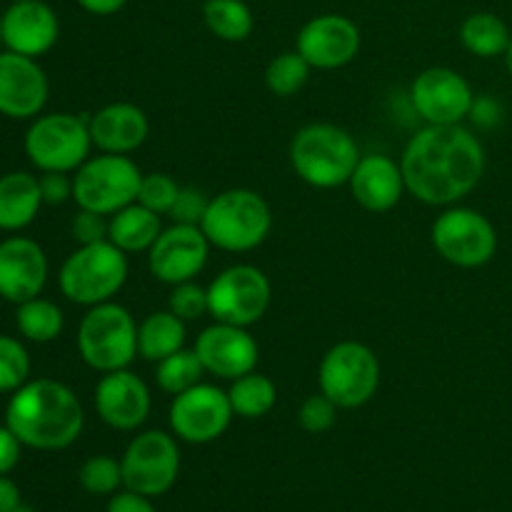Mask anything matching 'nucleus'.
Masks as SVG:
<instances>
[{
  "instance_id": "6",
  "label": "nucleus",
  "mask_w": 512,
  "mask_h": 512,
  "mask_svg": "<svg viewBox=\"0 0 512 512\" xmlns=\"http://www.w3.org/2000/svg\"><path fill=\"white\" fill-rule=\"evenodd\" d=\"M78 353L95 373L125 370L138 355V323L120 303L88 308L78 325Z\"/></svg>"
},
{
  "instance_id": "3",
  "label": "nucleus",
  "mask_w": 512,
  "mask_h": 512,
  "mask_svg": "<svg viewBox=\"0 0 512 512\" xmlns=\"http://www.w3.org/2000/svg\"><path fill=\"white\" fill-rule=\"evenodd\" d=\"M290 165L303 183L333 190L350 183L360 160L358 140L333 123H310L290 140Z\"/></svg>"
},
{
  "instance_id": "24",
  "label": "nucleus",
  "mask_w": 512,
  "mask_h": 512,
  "mask_svg": "<svg viewBox=\"0 0 512 512\" xmlns=\"http://www.w3.org/2000/svg\"><path fill=\"white\" fill-rule=\"evenodd\" d=\"M43 205L40 183L25 170H13L0 178V230L18 233L28 228Z\"/></svg>"
},
{
  "instance_id": "39",
  "label": "nucleus",
  "mask_w": 512,
  "mask_h": 512,
  "mask_svg": "<svg viewBox=\"0 0 512 512\" xmlns=\"http://www.w3.org/2000/svg\"><path fill=\"white\" fill-rule=\"evenodd\" d=\"M70 235L78 245H93L100 243V240H108V215L78 208V213L70 220Z\"/></svg>"
},
{
  "instance_id": "20",
  "label": "nucleus",
  "mask_w": 512,
  "mask_h": 512,
  "mask_svg": "<svg viewBox=\"0 0 512 512\" xmlns=\"http://www.w3.org/2000/svg\"><path fill=\"white\" fill-rule=\"evenodd\" d=\"M48 283V255L35 240L13 235L0 243V298L25 303L38 298Z\"/></svg>"
},
{
  "instance_id": "19",
  "label": "nucleus",
  "mask_w": 512,
  "mask_h": 512,
  "mask_svg": "<svg viewBox=\"0 0 512 512\" xmlns=\"http://www.w3.org/2000/svg\"><path fill=\"white\" fill-rule=\"evenodd\" d=\"M98 418L113 430H138L150 415V390L143 378L125 370L105 373L95 385Z\"/></svg>"
},
{
  "instance_id": "15",
  "label": "nucleus",
  "mask_w": 512,
  "mask_h": 512,
  "mask_svg": "<svg viewBox=\"0 0 512 512\" xmlns=\"http://www.w3.org/2000/svg\"><path fill=\"white\" fill-rule=\"evenodd\" d=\"M210 240L200 225H178L163 228L153 248L148 250V270L155 280L165 285H178L195 280L208 265Z\"/></svg>"
},
{
  "instance_id": "23",
  "label": "nucleus",
  "mask_w": 512,
  "mask_h": 512,
  "mask_svg": "<svg viewBox=\"0 0 512 512\" xmlns=\"http://www.w3.org/2000/svg\"><path fill=\"white\" fill-rule=\"evenodd\" d=\"M93 148L100 153L130 155L148 140L150 123L143 108L133 103L103 105L88 118Z\"/></svg>"
},
{
  "instance_id": "11",
  "label": "nucleus",
  "mask_w": 512,
  "mask_h": 512,
  "mask_svg": "<svg viewBox=\"0 0 512 512\" xmlns=\"http://www.w3.org/2000/svg\"><path fill=\"white\" fill-rule=\"evenodd\" d=\"M270 295L273 288L263 270L245 263L230 265L208 285V315L215 323L250 328L268 313Z\"/></svg>"
},
{
  "instance_id": "46",
  "label": "nucleus",
  "mask_w": 512,
  "mask_h": 512,
  "mask_svg": "<svg viewBox=\"0 0 512 512\" xmlns=\"http://www.w3.org/2000/svg\"><path fill=\"white\" fill-rule=\"evenodd\" d=\"M505 68H508V73H510V78H512V40H510V45H508V50H505Z\"/></svg>"
},
{
  "instance_id": "41",
  "label": "nucleus",
  "mask_w": 512,
  "mask_h": 512,
  "mask_svg": "<svg viewBox=\"0 0 512 512\" xmlns=\"http://www.w3.org/2000/svg\"><path fill=\"white\" fill-rule=\"evenodd\" d=\"M20 448H23V443L15 438L13 430L8 425H0V475H8L18 465Z\"/></svg>"
},
{
  "instance_id": "9",
  "label": "nucleus",
  "mask_w": 512,
  "mask_h": 512,
  "mask_svg": "<svg viewBox=\"0 0 512 512\" xmlns=\"http://www.w3.org/2000/svg\"><path fill=\"white\" fill-rule=\"evenodd\" d=\"M140 180L143 173L128 155H95L75 170L73 200L78 208L110 218L138 200Z\"/></svg>"
},
{
  "instance_id": "22",
  "label": "nucleus",
  "mask_w": 512,
  "mask_h": 512,
  "mask_svg": "<svg viewBox=\"0 0 512 512\" xmlns=\"http://www.w3.org/2000/svg\"><path fill=\"white\" fill-rule=\"evenodd\" d=\"M350 193L360 208L370 213H388L403 200L405 175L395 158L383 153L360 155L353 175H350Z\"/></svg>"
},
{
  "instance_id": "40",
  "label": "nucleus",
  "mask_w": 512,
  "mask_h": 512,
  "mask_svg": "<svg viewBox=\"0 0 512 512\" xmlns=\"http://www.w3.org/2000/svg\"><path fill=\"white\" fill-rule=\"evenodd\" d=\"M38 183L43 203L63 205L65 200L73 198V178H68V173H43Z\"/></svg>"
},
{
  "instance_id": "49",
  "label": "nucleus",
  "mask_w": 512,
  "mask_h": 512,
  "mask_svg": "<svg viewBox=\"0 0 512 512\" xmlns=\"http://www.w3.org/2000/svg\"><path fill=\"white\" fill-rule=\"evenodd\" d=\"M10 3H25V0H10Z\"/></svg>"
},
{
  "instance_id": "26",
  "label": "nucleus",
  "mask_w": 512,
  "mask_h": 512,
  "mask_svg": "<svg viewBox=\"0 0 512 512\" xmlns=\"http://www.w3.org/2000/svg\"><path fill=\"white\" fill-rule=\"evenodd\" d=\"M185 320L170 310H155L138 325V355L148 363H160L185 348Z\"/></svg>"
},
{
  "instance_id": "38",
  "label": "nucleus",
  "mask_w": 512,
  "mask_h": 512,
  "mask_svg": "<svg viewBox=\"0 0 512 512\" xmlns=\"http://www.w3.org/2000/svg\"><path fill=\"white\" fill-rule=\"evenodd\" d=\"M208 203L210 200L205 198L203 190L185 185V188H180L168 218L178 225H200L205 218V210H208Z\"/></svg>"
},
{
  "instance_id": "10",
  "label": "nucleus",
  "mask_w": 512,
  "mask_h": 512,
  "mask_svg": "<svg viewBox=\"0 0 512 512\" xmlns=\"http://www.w3.org/2000/svg\"><path fill=\"white\" fill-rule=\"evenodd\" d=\"M433 248L443 260L458 268H483L495 258L498 233L480 210L450 205L430 228Z\"/></svg>"
},
{
  "instance_id": "45",
  "label": "nucleus",
  "mask_w": 512,
  "mask_h": 512,
  "mask_svg": "<svg viewBox=\"0 0 512 512\" xmlns=\"http://www.w3.org/2000/svg\"><path fill=\"white\" fill-rule=\"evenodd\" d=\"M125 3H128V0H78L80 8L88 10V13L93 15H113L118 13V10H123Z\"/></svg>"
},
{
  "instance_id": "47",
  "label": "nucleus",
  "mask_w": 512,
  "mask_h": 512,
  "mask_svg": "<svg viewBox=\"0 0 512 512\" xmlns=\"http://www.w3.org/2000/svg\"><path fill=\"white\" fill-rule=\"evenodd\" d=\"M10 512H35V510L28 508V505H18V508H13Z\"/></svg>"
},
{
  "instance_id": "32",
  "label": "nucleus",
  "mask_w": 512,
  "mask_h": 512,
  "mask_svg": "<svg viewBox=\"0 0 512 512\" xmlns=\"http://www.w3.org/2000/svg\"><path fill=\"white\" fill-rule=\"evenodd\" d=\"M310 70H313V65L298 50L280 53L265 68V88L278 95V98H290V95L300 93L305 88Z\"/></svg>"
},
{
  "instance_id": "21",
  "label": "nucleus",
  "mask_w": 512,
  "mask_h": 512,
  "mask_svg": "<svg viewBox=\"0 0 512 512\" xmlns=\"http://www.w3.org/2000/svg\"><path fill=\"white\" fill-rule=\"evenodd\" d=\"M58 15L43 0L13 3L3 13V43L13 53L40 58L58 43Z\"/></svg>"
},
{
  "instance_id": "37",
  "label": "nucleus",
  "mask_w": 512,
  "mask_h": 512,
  "mask_svg": "<svg viewBox=\"0 0 512 512\" xmlns=\"http://www.w3.org/2000/svg\"><path fill=\"white\" fill-rule=\"evenodd\" d=\"M338 405L328 398L325 393H315L310 398L303 400L298 410V423L305 433L320 435L328 433L335 425V418H338Z\"/></svg>"
},
{
  "instance_id": "16",
  "label": "nucleus",
  "mask_w": 512,
  "mask_h": 512,
  "mask_svg": "<svg viewBox=\"0 0 512 512\" xmlns=\"http://www.w3.org/2000/svg\"><path fill=\"white\" fill-rule=\"evenodd\" d=\"M295 50L318 70L345 68L360 50V28L345 15H318L300 28Z\"/></svg>"
},
{
  "instance_id": "44",
  "label": "nucleus",
  "mask_w": 512,
  "mask_h": 512,
  "mask_svg": "<svg viewBox=\"0 0 512 512\" xmlns=\"http://www.w3.org/2000/svg\"><path fill=\"white\" fill-rule=\"evenodd\" d=\"M20 505V490L10 478L0 475V512H10Z\"/></svg>"
},
{
  "instance_id": "27",
  "label": "nucleus",
  "mask_w": 512,
  "mask_h": 512,
  "mask_svg": "<svg viewBox=\"0 0 512 512\" xmlns=\"http://www.w3.org/2000/svg\"><path fill=\"white\" fill-rule=\"evenodd\" d=\"M512 33L503 18L495 13H473L460 25V43L475 58H498L505 55Z\"/></svg>"
},
{
  "instance_id": "8",
  "label": "nucleus",
  "mask_w": 512,
  "mask_h": 512,
  "mask_svg": "<svg viewBox=\"0 0 512 512\" xmlns=\"http://www.w3.org/2000/svg\"><path fill=\"white\" fill-rule=\"evenodd\" d=\"M320 393L338 408H363L380 388V360L358 340H343L323 355L318 368Z\"/></svg>"
},
{
  "instance_id": "33",
  "label": "nucleus",
  "mask_w": 512,
  "mask_h": 512,
  "mask_svg": "<svg viewBox=\"0 0 512 512\" xmlns=\"http://www.w3.org/2000/svg\"><path fill=\"white\" fill-rule=\"evenodd\" d=\"M30 378V355L20 340L0 335V393H15Z\"/></svg>"
},
{
  "instance_id": "48",
  "label": "nucleus",
  "mask_w": 512,
  "mask_h": 512,
  "mask_svg": "<svg viewBox=\"0 0 512 512\" xmlns=\"http://www.w3.org/2000/svg\"><path fill=\"white\" fill-rule=\"evenodd\" d=\"M3 15H0V48H3Z\"/></svg>"
},
{
  "instance_id": "7",
  "label": "nucleus",
  "mask_w": 512,
  "mask_h": 512,
  "mask_svg": "<svg viewBox=\"0 0 512 512\" xmlns=\"http://www.w3.org/2000/svg\"><path fill=\"white\" fill-rule=\"evenodd\" d=\"M23 148L43 173H75L93 148L88 118L73 113L38 115L25 133Z\"/></svg>"
},
{
  "instance_id": "31",
  "label": "nucleus",
  "mask_w": 512,
  "mask_h": 512,
  "mask_svg": "<svg viewBox=\"0 0 512 512\" xmlns=\"http://www.w3.org/2000/svg\"><path fill=\"white\" fill-rule=\"evenodd\" d=\"M158 365V370H155V380H158V388L163 390V393L168 395H180L185 393V390H190L193 385L203 383V375H205V368L203 363H200L198 353L188 348L178 350V353L168 355V358H163Z\"/></svg>"
},
{
  "instance_id": "34",
  "label": "nucleus",
  "mask_w": 512,
  "mask_h": 512,
  "mask_svg": "<svg viewBox=\"0 0 512 512\" xmlns=\"http://www.w3.org/2000/svg\"><path fill=\"white\" fill-rule=\"evenodd\" d=\"M78 480L90 495H113L123 485V468L110 455H93L83 463Z\"/></svg>"
},
{
  "instance_id": "17",
  "label": "nucleus",
  "mask_w": 512,
  "mask_h": 512,
  "mask_svg": "<svg viewBox=\"0 0 512 512\" xmlns=\"http://www.w3.org/2000/svg\"><path fill=\"white\" fill-rule=\"evenodd\" d=\"M50 83L38 60L5 50L0 53V115L30 120L43 113Z\"/></svg>"
},
{
  "instance_id": "43",
  "label": "nucleus",
  "mask_w": 512,
  "mask_h": 512,
  "mask_svg": "<svg viewBox=\"0 0 512 512\" xmlns=\"http://www.w3.org/2000/svg\"><path fill=\"white\" fill-rule=\"evenodd\" d=\"M108 512H155V508L150 505V500L145 495L125 490V493H118L110 498Z\"/></svg>"
},
{
  "instance_id": "13",
  "label": "nucleus",
  "mask_w": 512,
  "mask_h": 512,
  "mask_svg": "<svg viewBox=\"0 0 512 512\" xmlns=\"http://www.w3.org/2000/svg\"><path fill=\"white\" fill-rule=\"evenodd\" d=\"M233 405L218 385L198 383L185 393L175 395L168 420L173 435L190 445H205L218 440L233 420Z\"/></svg>"
},
{
  "instance_id": "5",
  "label": "nucleus",
  "mask_w": 512,
  "mask_h": 512,
  "mask_svg": "<svg viewBox=\"0 0 512 512\" xmlns=\"http://www.w3.org/2000/svg\"><path fill=\"white\" fill-rule=\"evenodd\" d=\"M128 253L115 248L110 240L93 245H80L75 253L65 258L58 273L60 293L75 305L108 303L128 280Z\"/></svg>"
},
{
  "instance_id": "42",
  "label": "nucleus",
  "mask_w": 512,
  "mask_h": 512,
  "mask_svg": "<svg viewBox=\"0 0 512 512\" xmlns=\"http://www.w3.org/2000/svg\"><path fill=\"white\" fill-rule=\"evenodd\" d=\"M503 118V108H500L498 100L493 98H475L473 108H470V120L480 128H493Z\"/></svg>"
},
{
  "instance_id": "35",
  "label": "nucleus",
  "mask_w": 512,
  "mask_h": 512,
  "mask_svg": "<svg viewBox=\"0 0 512 512\" xmlns=\"http://www.w3.org/2000/svg\"><path fill=\"white\" fill-rule=\"evenodd\" d=\"M180 193V185L165 173H148L143 175L138 188V200L135 203L145 205L148 210L158 215H168L173 208L175 198Z\"/></svg>"
},
{
  "instance_id": "14",
  "label": "nucleus",
  "mask_w": 512,
  "mask_h": 512,
  "mask_svg": "<svg viewBox=\"0 0 512 512\" xmlns=\"http://www.w3.org/2000/svg\"><path fill=\"white\" fill-rule=\"evenodd\" d=\"M410 103L425 125H460L470 118L475 93L458 70L428 68L410 85Z\"/></svg>"
},
{
  "instance_id": "36",
  "label": "nucleus",
  "mask_w": 512,
  "mask_h": 512,
  "mask_svg": "<svg viewBox=\"0 0 512 512\" xmlns=\"http://www.w3.org/2000/svg\"><path fill=\"white\" fill-rule=\"evenodd\" d=\"M168 310L178 315L180 320H185V323L203 318L208 313V288L198 285L195 280L173 285L168 298Z\"/></svg>"
},
{
  "instance_id": "2",
  "label": "nucleus",
  "mask_w": 512,
  "mask_h": 512,
  "mask_svg": "<svg viewBox=\"0 0 512 512\" xmlns=\"http://www.w3.org/2000/svg\"><path fill=\"white\" fill-rule=\"evenodd\" d=\"M5 425L33 450H63L80 438L83 405L65 383L50 378L28 380L10 395Z\"/></svg>"
},
{
  "instance_id": "29",
  "label": "nucleus",
  "mask_w": 512,
  "mask_h": 512,
  "mask_svg": "<svg viewBox=\"0 0 512 512\" xmlns=\"http://www.w3.org/2000/svg\"><path fill=\"white\" fill-rule=\"evenodd\" d=\"M228 398L230 405H233V413L238 418L258 420L275 408V403H278V388H275V383L268 375H260L253 370V373L240 375L238 380H233V385L228 390Z\"/></svg>"
},
{
  "instance_id": "1",
  "label": "nucleus",
  "mask_w": 512,
  "mask_h": 512,
  "mask_svg": "<svg viewBox=\"0 0 512 512\" xmlns=\"http://www.w3.org/2000/svg\"><path fill=\"white\" fill-rule=\"evenodd\" d=\"M405 188L425 205L460 203L485 175V148L473 130L460 125H425L400 155Z\"/></svg>"
},
{
  "instance_id": "4",
  "label": "nucleus",
  "mask_w": 512,
  "mask_h": 512,
  "mask_svg": "<svg viewBox=\"0 0 512 512\" xmlns=\"http://www.w3.org/2000/svg\"><path fill=\"white\" fill-rule=\"evenodd\" d=\"M200 228L213 248L225 253H248L268 240L273 213L260 193L233 188L210 198Z\"/></svg>"
},
{
  "instance_id": "30",
  "label": "nucleus",
  "mask_w": 512,
  "mask_h": 512,
  "mask_svg": "<svg viewBox=\"0 0 512 512\" xmlns=\"http://www.w3.org/2000/svg\"><path fill=\"white\" fill-rule=\"evenodd\" d=\"M15 325H18L20 335L30 343H53L63 333L65 315L53 300H45L38 295V298H30L18 305Z\"/></svg>"
},
{
  "instance_id": "12",
  "label": "nucleus",
  "mask_w": 512,
  "mask_h": 512,
  "mask_svg": "<svg viewBox=\"0 0 512 512\" xmlns=\"http://www.w3.org/2000/svg\"><path fill=\"white\" fill-rule=\"evenodd\" d=\"M120 468H123L125 490H133L145 498L168 493L180 473L178 440L163 430H145L130 440Z\"/></svg>"
},
{
  "instance_id": "18",
  "label": "nucleus",
  "mask_w": 512,
  "mask_h": 512,
  "mask_svg": "<svg viewBox=\"0 0 512 512\" xmlns=\"http://www.w3.org/2000/svg\"><path fill=\"white\" fill-rule=\"evenodd\" d=\"M195 353L205 373L220 380H238L240 375L253 373L260 358V348L248 328L228 323L208 325L195 340Z\"/></svg>"
},
{
  "instance_id": "25",
  "label": "nucleus",
  "mask_w": 512,
  "mask_h": 512,
  "mask_svg": "<svg viewBox=\"0 0 512 512\" xmlns=\"http://www.w3.org/2000/svg\"><path fill=\"white\" fill-rule=\"evenodd\" d=\"M160 233H163L160 215L140 203L125 205L108 218V240L128 255L148 253Z\"/></svg>"
},
{
  "instance_id": "28",
  "label": "nucleus",
  "mask_w": 512,
  "mask_h": 512,
  "mask_svg": "<svg viewBox=\"0 0 512 512\" xmlns=\"http://www.w3.org/2000/svg\"><path fill=\"white\" fill-rule=\"evenodd\" d=\"M203 20L210 33L225 43H243L255 28L253 10L243 0H205Z\"/></svg>"
}]
</instances>
